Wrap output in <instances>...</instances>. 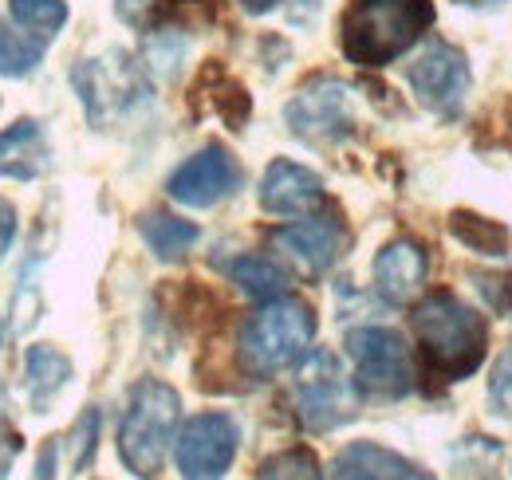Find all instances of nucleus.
<instances>
[{
    "label": "nucleus",
    "instance_id": "1",
    "mask_svg": "<svg viewBox=\"0 0 512 480\" xmlns=\"http://www.w3.org/2000/svg\"><path fill=\"white\" fill-rule=\"evenodd\" d=\"M414 335H418L426 370L442 382L469 378L489 347L485 315H477L453 292H430L414 307Z\"/></svg>",
    "mask_w": 512,
    "mask_h": 480
},
{
    "label": "nucleus",
    "instance_id": "2",
    "mask_svg": "<svg viewBox=\"0 0 512 480\" xmlns=\"http://www.w3.org/2000/svg\"><path fill=\"white\" fill-rule=\"evenodd\" d=\"M430 24V0H351L339 24L343 56L359 67H386L410 52Z\"/></svg>",
    "mask_w": 512,
    "mask_h": 480
},
{
    "label": "nucleus",
    "instance_id": "3",
    "mask_svg": "<svg viewBox=\"0 0 512 480\" xmlns=\"http://www.w3.org/2000/svg\"><path fill=\"white\" fill-rule=\"evenodd\" d=\"M178 410H182L178 390L158 378H142L130 390L127 414L119 425V457L134 477L158 480L166 453H170V441H174Z\"/></svg>",
    "mask_w": 512,
    "mask_h": 480
},
{
    "label": "nucleus",
    "instance_id": "4",
    "mask_svg": "<svg viewBox=\"0 0 512 480\" xmlns=\"http://www.w3.org/2000/svg\"><path fill=\"white\" fill-rule=\"evenodd\" d=\"M316 335V311L304 300H268L241 327V366L253 378H268L308 355Z\"/></svg>",
    "mask_w": 512,
    "mask_h": 480
},
{
    "label": "nucleus",
    "instance_id": "5",
    "mask_svg": "<svg viewBox=\"0 0 512 480\" xmlns=\"http://www.w3.org/2000/svg\"><path fill=\"white\" fill-rule=\"evenodd\" d=\"M292 402H296V418L312 433H327L355 418V386L331 351H312L300 362L292 378Z\"/></svg>",
    "mask_w": 512,
    "mask_h": 480
},
{
    "label": "nucleus",
    "instance_id": "6",
    "mask_svg": "<svg viewBox=\"0 0 512 480\" xmlns=\"http://www.w3.org/2000/svg\"><path fill=\"white\" fill-rule=\"evenodd\" d=\"M288 130L312 146H331L355 130V91L343 79L320 75L300 87V95L284 107Z\"/></svg>",
    "mask_w": 512,
    "mask_h": 480
},
{
    "label": "nucleus",
    "instance_id": "7",
    "mask_svg": "<svg viewBox=\"0 0 512 480\" xmlns=\"http://www.w3.org/2000/svg\"><path fill=\"white\" fill-rule=\"evenodd\" d=\"M347 355L355 362V390L371 398L410 394V355L398 331L390 327H355L347 335Z\"/></svg>",
    "mask_w": 512,
    "mask_h": 480
},
{
    "label": "nucleus",
    "instance_id": "8",
    "mask_svg": "<svg viewBox=\"0 0 512 480\" xmlns=\"http://www.w3.org/2000/svg\"><path fill=\"white\" fill-rule=\"evenodd\" d=\"M71 83H75L91 122L119 119L123 111H130L146 95L142 71H138V63L130 60L127 52H107V56L83 60L71 71Z\"/></svg>",
    "mask_w": 512,
    "mask_h": 480
},
{
    "label": "nucleus",
    "instance_id": "9",
    "mask_svg": "<svg viewBox=\"0 0 512 480\" xmlns=\"http://www.w3.org/2000/svg\"><path fill=\"white\" fill-rule=\"evenodd\" d=\"M237 445H241V425L229 414H217V410L197 414L182 425L174 441L178 473L186 480H221L233 469Z\"/></svg>",
    "mask_w": 512,
    "mask_h": 480
},
{
    "label": "nucleus",
    "instance_id": "10",
    "mask_svg": "<svg viewBox=\"0 0 512 480\" xmlns=\"http://www.w3.org/2000/svg\"><path fill=\"white\" fill-rule=\"evenodd\" d=\"M406 79L414 87V95L438 111V115H457L465 95H469V67H465V56L446 44V40H430L422 48V56L406 67Z\"/></svg>",
    "mask_w": 512,
    "mask_h": 480
},
{
    "label": "nucleus",
    "instance_id": "11",
    "mask_svg": "<svg viewBox=\"0 0 512 480\" xmlns=\"http://www.w3.org/2000/svg\"><path fill=\"white\" fill-rule=\"evenodd\" d=\"M237 185H241V166H237V158H233L225 146L209 142L205 150H197L190 162H182V166L170 174V185H166V189H170V197L182 201V205L209 209V205L225 201L229 193H237Z\"/></svg>",
    "mask_w": 512,
    "mask_h": 480
},
{
    "label": "nucleus",
    "instance_id": "12",
    "mask_svg": "<svg viewBox=\"0 0 512 480\" xmlns=\"http://www.w3.org/2000/svg\"><path fill=\"white\" fill-rule=\"evenodd\" d=\"M347 225L335 217V213H320V217H308V221H296V225H284L272 233V244L296 260L308 276H323L343 252H347Z\"/></svg>",
    "mask_w": 512,
    "mask_h": 480
},
{
    "label": "nucleus",
    "instance_id": "13",
    "mask_svg": "<svg viewBox=\"0 0 512 480\" xmlns=\"http://www.w3.org/2000/svg\"><path fill=\"white\" fill-rule=\"evenodd\" d=\"M323 201V181L300 162L276 158L260 178V205L272 217H300Z\"/></svg>",
    "mask_w": 512,
    "mask_h": 480
},
{
    "label": "nucleus",
    "instance_id": "14",
    "mask_svg": "<svg viewBox=\"0 0 512 480\" xmlns=\"http://www.w3.org/2000/svg\"><path fill=\"white\" fill-rule=\"evenodd\" d=\"M331 480H434L422 473L414 461L398 457L379 441H351L335 453L331 461Z\"/></svg>",
    "mask_w": 512,
    "mask_h": 480
},
{
    "label": "nucleus",
    "instance_id": "15",
    "mask_svg": "<svg viewBox=\"0 0 512 480\" xmlns=\"http://www.w3.org/2000/svg\"><path fill=\"white\" fill-rule=\"evenodd\" d=\"M426 284V252L418 240H390L375 256V292L386 303H410Z\"/></svg>",
    "mask_w": 512,
    "mask_h": 480
},
{
    "label": "nucleus",
    "instance_id": "16",
    "mask_svg": "<svg viewBox=\"0 0 512 480\" xmlns=\"http://www.w3.org/2000/svg\"><path fill=\"white\" fill-rule=\"evenodd\" d=\"M48 158V134L36 119H20L0 130V178L36 181L48 170Z\"/></svg>",
    "mask_w": 512,
    "mask_h": 480
},
{
    "label": "nucleus",
    "instance_id": "17",
    "mask_svg": "<svg viewBox=\"0 0 512 480\" xmlns=\"http://www.w3.org/2000/svg\"><path fill=\"white\" fill-rule=\"evenodd\" d=\"M67 382H71V359L64 351H56L48 343L28 347V355H24V394H28L36 414L52 410V402L60 398Z\"/></svg>",
    "mask_w": 512,
    "mask_h": 480
},
{
    "label": "nucleus",
    "instance_id": "18",
    "mask_svg": "<svg viewBox=\"0 0 512 480\" xmlns=\"http://www.w3.org/2000/svg\"><path fill=\"white\" fill-rule=\"evenodd\" d=\"M225 272H229V280L233 284H241L249 296L256 300H280V296H288V272L272 260V256H256V252H245V256H233L229 264H225Z\"/></svg>",
    "mask_w": 512,
    "mask_h": 480
},
{
    "label": "nucleus",
    "instance_id": "19",
    "mask_svg": "<svg viewBox=\"0 0 512 480\" xmlns=\"http://www.w3.org/2000/svg\"><path fill=\"white\" fill-rule=\"evenodd\" d=\"M138 233L146 240V248L158 256V260H182L193 244L201 240V229L193 221L182 217H170V213H146L138 221Z\"/></svg>",
    "mask_w": 512,
    "mask_h": 480
},
{
    "label": "nucleus",
    "instance_id": "20",
    "mask_svg": "<svg viewBox=\"0 0 512 480\" xmlns=\"http://www.w3.org/2000/svg\"><path fill=\"white\" fill-rule=\"evenodd\" d=\"M8 20L24 36L48 44L67 24V4L64 0H8Z\"/></svg>",
    "mask_w": 512,
    "mask_h": 480
},
{
    "label": "nucleus",
    "instance_id": "21",
    "mask_svg": "<svg viewBox=\"0 0 512 480\" xmlns=\"http://www.w3.org/2000/svg\"><path fill=\"white\" fill-rule=\"evenodd\" d=\"M449 229L453 237L461 240L465 248L481 252V256H505L509 252V229L489 221V217H477V213H453L449 217Z\"/></svg>",
    "mask_w": 512,
    "mask_h": 480
},
{
    "label": "nucleus",
    "instance_id": "22",
    "mask_svg": "<svg viewBox=\"0 0 512 480\" xmlns=\"http://www.w3.org/2000/svg\"><path fill=\"white\" fill-rule=\"evenodd\" d=\"M40 56H44V44L40 40L20 36V32H12V28L0 24V75L20 79V75H28L40 63Z\"/></svg>",
    "mask_w": 512,
    "mask_h": 480
},
{
    "label": "nucleus",
    "instance_id": "23",
    "mask_svg": "<svg viewBox=\"0 0 512 480\" xmlns=\"http://www.w3.org/2000/svg\"><path fill=\"white\" fill-rule=\"evenodd\" d=\"M256 480H323V473L312 449H284L256 469Z\"/></svg>",
    "mask_w": 512,
    "mask_h": 480
},
{
    "label": "nucleus",
    "instance_id": "24",
    "mask_svg": "<svg viewBox=\"0 0 512 480\" xmlns=\"http://www.w3.org/2000/svg\"><path fill=\"white\" fill-rule=\"evenodd\" d=\"M489 406L501 414V418H512V351H505L497 366H493V378H489Z\"/></svg>",
    "mask_w": 512,
    "mask_h": 480
},
{
    "label": "nucleus",
    "instance_id": "25",
    "mask_svg": "<svg viewBox=\"0 0 512 480\" xmlns=\"http://www.w3.org/2000/svg\"><path fill=\"white\" fill-rule=\"evenodd\" d=\"M477 280V292L489 300L497 315H512V280L509 276H489V272H469Z\"/></svg>",
    "mask_w": 512,
    "mask_h": 480
},
{
    "label": "nucleus",
    "instance_id": "26",
    "mask_svg": "<svg viewBox=\"0 0 512 480\" xmlns=\"http://www.w3.org/2000/svg\"><path fill=\"white\" fill-rule=\"evenodd\" d=\"M95 433H99V414H95V410H87L83 418L75 421V429H71V449H75L71 465H75V469H83V465H87V457H91V449H95Z\"/></svg>",
    "mask_w": 512,
    "mask_h": 480
},
{
    "label": "nucleus",
    "instance_id": "27",
    "mask_svg": "<svg viewBox=\"0 0 512 480\" xmlns=\"http://www.w3.org/2000/svg\"><path fill=\"white\" fill-rule=\"evenodd\" d=\"M20 433L12 429V421L4 418V410H0V480H8V473H12V461L20 457Z\"/></svg>",
    "mask_w": 512,
    "mask_h": 480
},
{
    "label": "nucleus",
    "instance_id": "28",
    "mask_svg": "<svg viewBox=\"0 0 512 480\" xmlns=\"http://www.w3.org/2000/svg\"><path fill=\"white\" fill-rule=\"evenodd\" d=\"M12 237H16V209H12V201L0 197V264L12 248Z\"/></svg>",
    "mask_w": 512,
    "mask_h": 480
},
{
    "label": "nucleus",
    "instance_id": "29",
    "mask_svg": "<svg viewBox=\"0 0 512 480\" xmlns=\"http://www.w3.org/2000/svg\"><path fill=\"white\" fill-rule=\"evenodd\" d=\"M56 461H60V445H44L40 461H36V480H56Z\"/></svg>",
    "mask_w": 512,
    "mask_h": 480
},
{
    "label": "nucleus",
    "instance_id": "30",
    "mask_svg": "<svg viewBox=\"0 0 512 480\" xmlns=\"http://www.w3.org/2000/svg\"><path fill=\"white\" fill-rule=\"evenodd\" d=\"M241 4H245L249 12H268V8L276 4V0H241Z\"/></svg>",
    "mask_w": 512,
    "mask_h": 480
},
{
    "label": "nucleus",
    "instance_id": "31",
    "mask_svg": "<svg viewBox=\"0 0 512 480\" xmlns=\"http://www.w3.org/2000/svg\"><path fill=\"white\" fill-rule=\"evenodd\" d=\"M457 4H501V0H457Z\"/></svg>",
    "mask_w": 512,
    "mask_h": 480
}]
</instances>
